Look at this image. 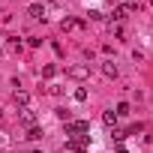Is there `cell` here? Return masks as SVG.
I'll return each mask as SVG.
<instances>
[{
  "instance_id": "cell-1",
  "label": "cell",
  "mask_w": 153,
  "mask_h": 153,
  "mask_svg": "<svg viewBox=\"0 0 153 153\" xmlns=\"http://www.w3.org/2000/svg\"><path fill=\"white\" fill-rule=\"evenodd\" d=\"M84 132H90V123L87 120H69L66 123V138H78Z\"/></svg>"
},
{
  "instance_id": "cell-2",
  "label": "cell",
  "mask_w": 153,
  "mask_h": 153,
  "mask_svg": "<svg viewBox=\"0 0 153 153\" xmlns=\"http://www.w3.org/2000/svg\"><path fill=\"white\" fill-rule=\"evenodd\" d=\"M18 120H21L24 126H36V111H33L30 105H24V108H21V114H18Z\"/></svg>"
},
{
  "instance_id": "cell-3",
  "label": "cell",
  "mask_w": 153,
  "mask_h": 153,
  "mask_svg": "<svg viewBox=\"0 0 153 153\" xmlns=\"http://www.w3.org/2000/svg\"><path fill=\"white\" fill-rule=\"evenodd\" d=\"M117 72H120V69H117L114 60H105V63H102V75H105V78H117Z\"/></svg>"
},
{
  "instance_id": "cell-4",
  "label": "cell",
  "mask_w": 153,
  "mask_h": 153,
  "mask_svg": "<svg viewBox=\"0 0 153 153\" xmlns=\"http://www.w3.org/2000/svg\"><path fill=\"white\" fill-rule=\"evenodd\" d=\"M12 102L24 108V105H30V93H27V90H15V93H12Z\"/></svg>"
},
{
  "instance_id": "cell-5",
  "label": "cell",
  "mask_w": 153,
  "mask_h": 153,
  "mask_svg": "<svg viewBox=\"0 0 153 153\" xmlns=\"http://www.w3.org/2000/svg\"><path fill=\"white\" fill-rule=\"evenodd\" d=\"M87 72H90L87 66H72V69H69V75H72V78H87Z\"/></svg>"
},
{
  "instance_id": "cell-6",
  "label": "cell",
  "mask_w": 153,
  "mask_h": 153,
  "mask_svg": "<svg viewBox=\"0 0 153 153\" xmlns=\"http://www.w3.org/2000/svg\"><path fill=\"white\" fill-rule=\"evenodd\" d=\"M27 15H30V18H45V9H42L39 3H33V6L27 9Z\"/></svg>"
},
{
  "instance_id": "cell-7",
  "label": "cell",
  "mask_w": 153,
  "mask_h": 153,
  "mask_svg": "<svg viewBox=\"0 0 153 153\" xmlns=\"http://www.w3.org/2000/svg\"><path fill=\"white\" fill-rule=\"evenodd\" d=\"M129 111H132V108H129V102H117V108H114V114H117V117H129Z\"/></svg>"
},
{
  "instance_id": "cell-8",
  "label": "cell",
  "mask_w": 153,
  "mask_h": 153,
  "mask_svg": "<svg viewBox=\"0 0 153 153\" xmlns=\"http://www.w3.org/2000/svg\"><path fill=\"white\" fill-rule=\"evenodd\" d=\"M54 75H57V66H54V63L42 66V78H54Z\"/></svg>"
},
{
  "instance_id": "cell-9",
  "label": "cell",
  "mask_w": 153,
  "mask_h": 153,
  "mask_svg": "<svg viewBox=\"0 0 153 153\" xmlns=\"http://www.w3.org/2000/svg\"><path fill=\"white\" fill-rule=\"evenodd\" d=\"M27 138H30V141H39V138H42V129H39V126H30V129H27Z\"/></svg>"
},
{
  "instance_id": "cell-10",
  "label": "cell",
  "mask_w": 153,
  "mask_h": 153,
  "mask_svg": "<svg viewBox=\"0 0 153 153\" xmlns=\"http://www.w3.org/2000/svg\"><path fill=\"white\" fill-rule=\"evenodd\" d=\"M102 120H105V126H114V123H117V114H114V111H105Z\"/></svg>"
},
{
  "instance_id": "cell-11",
  "label": "cell",
  "mask_w": 153,
  "mask_h": 153,
  "mask_svg": "<svg viewBox=\"0 0 153 153\" xmlns=\"http://www.w3.org/2000/svg\"><path fill=\"white\" fill-rule=\"evenodd\" d=\"M57 120H63V123H69V120H72V114H69L66 108H57Z\"/></svg>"
},
{
  "instance_id": "cell-12",
  "label": "cell",
  "mask_w": 153,
  "mask_h": 153,
  "mask_svg": "<svg viewBox=\"0 0 153 153\" xmlns=\"http://www.w3.org/2000/svg\"><path fill=\"white\" fill-rule=\"evenodd\" d=\"M75 24H78V21H75V18H63V21H60V27H63V30H72Z\"/></svg>"
},
{
  "instance_id": "cell-13",
  "label": "cell",
  "mask_w": 153,
  "mask_h": 153,
  "mask_svg": "<svg viewBox=\"0 0 153 153\" xmlns=\"http://www.w3.org/2000/svg\"><path fill=\"white\" fill-rule=\"evenodd\" d=\"M123 18H126V6H117L114 9V21H123Z\"/></svg>"
},
{
  "instance_id": "cell-14",
  "label": "cell",
  "mask_w": 153,
  "mask_h": 153,
  "mask_svg": "<svg viewBox=\"0 0 153 153\" xmlns=\"http://www.w3.org/2000/svg\"><path fill=\"white\" fill-rule=\"evenodd\" d=\"M84 99H87V90L78 87V90H75V102H84Z\"/></svg>"
},
{
  "instance_id": "cell-15",
  "label": "cell",
  "mask_w": 153,
  "mask_h": 153,
  "mask_svg": "<svg viewBox=\"0 0 153 153\" xmlns=\"http://www.w3.org/2000/svg\"><path fill=\"white\" fill-rule=\"evenodd\" d=\"M111 138H114V141H123V138H126V132H123V129H117V126H114V132H111Z\"/></svg>"
},
{
  "instance_id": "cell-16",
  "label": "cell",
  "mask_w": 153,
  "mask_h": 153,
  "mask_svg": "<svg viewBox=\"0 0 153 153\" xmlns=\"http://www.w3.org/2000/svg\"><path fill=\"white\" fill-rule=\"evenodd\" d=\"M114 153H126V150H123V147H117V150H114Z\"/></svg>"
},
{
  "instance_id": "cell-17",
  "label": "cell",
  "mask_w": 153,
  "mask_h": 153,
  "mask_svg": "<svg viewBox=\"0 0 153 153\" xmlns=\"http://www.w3.org/2000/svg\"><path fill=\"white\" fill-rule=\"evenodd\" d=\"M0 117H3V108H0Z\"/></svg>"
},
{
  "instance_id": "cell-18",
  "label": "cell",
  "mask_w": 153,
  "mask_h": 153,
  "mask_svg": "<svg viewBox=\"0 0 153 153\" xmlns=\"http://www.w3.org/2000/svg\"><path fill=\"white\" fill-rule=\"evenodd\" d=\"M126 3H135V0H126Z\"/></svg>"
}]
</instances>
